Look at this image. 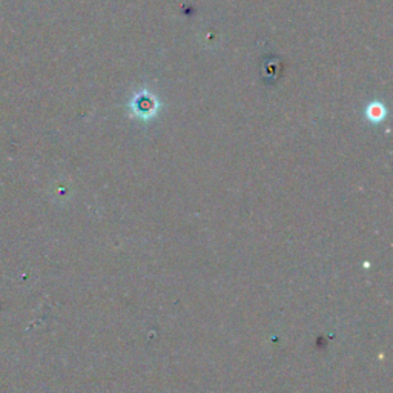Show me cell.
<instances>
[{"label": "cell", "mask_w": 393, "mask_h": 393, "mask_svg": "<svg viewBox=\"0 0 393 393\" xmlns=\"http://www.w3.org/2000/svg\"><path fill=\"white\" fill-rule=\"evenodd\" d=\"M386 114H387L386 108L381 103H370L367 106V118L370 121H375V123L381 121V120H384Z\"/></svg>", "instance_id": "cell-1"}]
</instances>
